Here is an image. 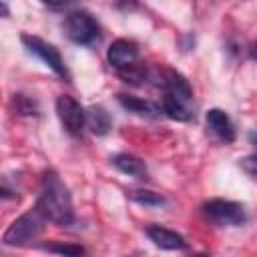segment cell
<instances>
[{"instance_id":"19","label":"cell","mask_w":257,"mask_h":257,"mask_svg":"<svg viewBox=\"0 0 257 257\" xmlns=\"http://www.w3.org/2000/svg\"><path fill=\"white\" fill-rule=\"evenodd\" d=\"M247 139H249V143H251V145H255V147H257V128H253V131L247 135Z\"/></svg>"},{"instance_id":"7","label":"cell","mask_w":257,"mask_h":257,"mask_svg":"<svg viewBox=\"0 0 257 257\" xmlns=\"http://www.w3.org/2000/svg\"><path fill=\"white\" fill-rule=\"evenodd\" d=\"M56 114L60 118V124L70 137H80L86 124V110L80 106L76 98L70 94H60L56 98Z\"/></svg>"},{"instance_id":"12","label":"cell","mask_w":257,"mask_h":257,"mask_svg":"<svg viewBox=\"0 0 257 257\" xmlns=\"http://www.w3.org/2000/svg\"><path fill=\"white\" fill-rule=\"evenodd\" d=\"M118 102L124 110L128 112H135L139 116H147V118H157L161 116V104H153L145 98H139V96H131V94H118Z\"/></svg>"},{"instance_id":"14","label":"cell","mask_w":257,"mask_h":257,"mask_svg":"<svg viewBox=\"0 0 257 257\" xmlns=\"http://www.w3.org/2000/svg\"><path fill=\"white\" fill-rule=\"evenodd\" d=\"M40 249L54 253L58 257H86V249L80 243H68V241H48L40 243Z\"/></svg>"},{"instance_id":"11","label":"cell","mask_w":257,"mask_h":257,"mask_svg":"<svg viewBox=\"0 0 257 257\" xmlns=\"http://www.w3.org/2000/svg\"><path fill=\"white\" fill-rule=\"evenodd\" d=\"M110 163L124 175L128 177H135V179H147L149 175V169L145 165L143 159H139L137 155H131V153H118L110 159Z\"/></svg>"},{"instance_id":"5","label":"cell","mask_w":257,"mask_h":257,"mask_svg":"<svg viewBox=\"0 0 257 257\" xmlns=\"http://www.w3.org/2000/svg\"><path fill=\"white\" fill-rule=\"evenodd\" d=\"M20 40L26 46V50L36 54L56 76H60L64 82H70V70H68L62 54L58 52V48L54 44H50V42H46V40H42V38H38L34 34H22Z\"/></svg>"},{"instance_id":"10","label":"cell","mask_w":257,"mask_h":257,"mask_svg":"<svg viewBox=\"0 0 257 257\" xmlns=\"http://www.w3.org/2000/svg\"><path fill=\"white\" fill-rule=\"evenodd\" d=\"M147 237L161 249L165 251H181L187 247V241L181 233L173 231V229H167V227H161V225H149L147 227Z\"/></svg>"},{"instance_id":"17","label":"cell","mask_w":257,"mask_h":257,"mask_svg":"<svg viewBox=\"0 0 257 257\" xmlns=\"http://www.w3.org/2000/svg\"><path fill=\"white\" fill-rule=\"evenodd\" d=\"M14 106L16 112L22 116H38V104L26 94H14Z\"/></svg>"},{"instance_id":"18","label":"cell","mask_w":257,"mask_h":257,"mask_svg":"<svg viewBox=\"0 0 257 257\" xmlns=\"http://www.w3.org/2000/svg\"><path fill=\"white\" fill-rule=\"evenodd\" d=\"M239 167H241L247 175H251V177L257 179V153H255V155H247V157H243V159L239 161Z\"/></svg>"},{"instance_id":"3","label":"cell","mask_w":257,"mask_h":257,"mask_svg":"<svg viewBox=\"0 0 257 257\" xmlns=\"http://www.w3.org/2000/svg\"><path fill=\"white\" fill-rule=\"evenodd\" d=\"M44 223H46V217L36 207H32L30 211L22 213L16 221H12L8 225V229L2 235V243L8 247L28 245L30 241H34L44 231Z\"/></svg>"},{"instance_id":"16","label":"cell","mask_w":257,"mask_h":257,"mask_svg":"<svg viewBox=\"0 0 257 257\" xmlns=\"http://www.w3.org/2000/svg\"><path fill=\"white\" fill-rule=\"evenodd\" d=\"M118 76L124 80V82H128V84H145L147 82V78H149V74H147V70L141 66V64H135V66H131V68H124V70H118Z\"/></svg>"},{"instance_id":"15","label":"cell","mask_w":257,"mask_h":257,"mask_svg":"<svg viewBox=\"0 0 257 257\" xmlns=\"http://www.w3.org/2000/svg\"><path fill=\"white\" fill-rule=\"evenodd\" d=\"M128 199H133L135 203H139L143 207H163L167 203L165 195H161L157 191H149V189H135L128 193Z\"/></svg>"},{"instance_id":"2","label":"cell","mask_w":257,"mask_h":257,"mask_svg":"<svg viewBox=\"0 0 257 257\" xmlns=\"http://www.w3.org/2000/svg\"><path fill=\"white\" fill-rule=\"evenodd\" d=\"M159 84L163 86L161 110L179 122H187L195 116L193 112V88L189 80L177 70H163Z\"/></svg>"},{"instance_id":"13","label":"cell","mask_w":257,"mask_h":257,"mask_svg":"<svg viewBox=\"0 0 257 257\" xmlns=\"http://www.w3.org/2000/svg\"><path fill=\"white\" fill-rule=\"evenodd\" d=\"M86 126L90 128L92 135L104 137L112 126V118H110V114L104 106L92 104L90 108H86Z\"/></svg>"},{"instance_id":"6","label":"cell","mask_w":257,"mask_h":257,"mask_svg":"<svg viewBox=\"0 0 257 257\" xmlns=\"http://www.w3.org/2000/svg\"><path fill=\"white\" fill-rule=\"evenodd\" d=\"M64 34L68 36V40H72L74 44H92L98 38V22L94 20V16L86 10H72L66 14L64 18Z\"/></svg>"},{"instance_id":"21","label":"cell","mask_w":257,"mask_h":257,"mask_svg":"<svg viewBox=\"0 0 257 257\" xmlns=\"http://www.w3.org/2000/svg\"><path fill=\"white\" fill-rule=\"evenodd\" d=\"M189 257H209V255H205V253H193V255H189Z\"/></svg>"},{"instance_id":"4","label":"cell","mask_w":257,"mask_h":257,"mask_svg":"<svg viewBox=\"0 0 257 257\" xmlns=\"http://www.w3.org/2000/svg\"><path fill=\"white\" fill-rule=\"evenodd\" d=\"M203 217L217 225V227H235V225H243L247 215L241 203L229 201V199H209L203 203L201 207Z\"/></svg>"},{"instance_id":"1","label":"cell","mask_w":257,"mask_h":257,"mask_svg":"<svg viewBox=\"0 0 257 257\" xmlns=\"http://www.w3.org/2000/svg\"><path fill=\"white\" fill-rule=\"evenodd\" d=\"M34 207L46 217V221H50L54 225L68 227L74 223V209H72L70 191L62 183L58 173L52 169H48L42 175L40 195H38V201Z\"/></svg>"},{"instance_id":"9","label":"cell","mask_w":257,"mask_h":257,"mask_svg":"<svg viewBox=\"0 0 257 257\" xmlns=\"http://www.w3.org/2000/svg\"><path fill=\"white\" fill-rule=\"evenodd\" d=\"M205 120H207V128H209L219 141H223V143H233V141H235V137H237L235 124H233V120L229 118V114H227L225 110H221V108H211V110L207 112Z\"/></svg>"},{"instance_id":"20","label":"cell","mask_w":257,"mask_h":257,"mask_svg":"<svg viewBox=\"0 0 257 257\" xmlns=\"http://www.w3.org/2000/svg\"><path fill=\"white\" fill-rule=\"evenodd\" d=\"M249 54H251V58H253V60H257V42H255V44H251Z\"/></svg>"},{"instance_id":"8","label":"cell","mask_w":257,"mask_h":257,"mask_svg":"<svg viewBox=\"0 0 257 257\" xmlns=\"http://www.w3.org/2000/svg\"><path fill=\"white\" fill-rule=\"evenodd\" d=\"M106 60L112 68H116V72L124 70V68H131L139 60V46L133 40L116 38L106 50Z\"/></svg>"}]
</instances>
